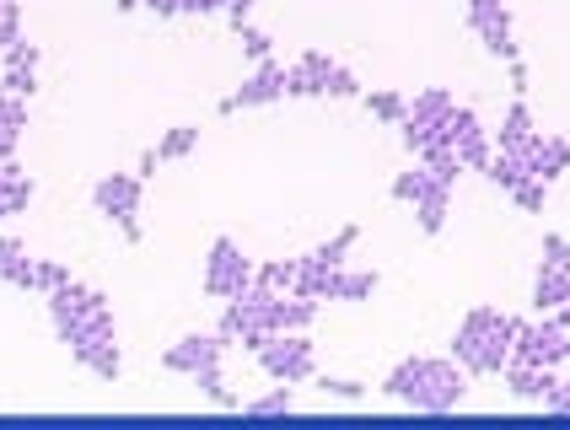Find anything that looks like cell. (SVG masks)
Wrapping results in <instances>:
<instances>
[{
	"label": "cell",
	"instance_id": "1",
	"mask_svg": "<svg viewBox=\"0 0 570 430\" xmlns=\"http://www.w3.org/2000/svg\"><path fill=\"white\" fill-rule=\"evenodd\" d=\"M382 393L399 403H414V409H425V414H446V409H458L463 403V367H452L442 355H404L399 367L382 377Z\"/></svg>",
	"mask_w": 570,
	"mask_h": 430
},
{
	"label": "cell",
	"instance_id": "2",
	"mask_svg": "<svg viewBox=\"0 0 570 430\" xmlns=\"http://www.w3.org/2000/svg\"><path fill=\"white\" fill-rule=\"evenodd\" d=\"M517 329H522V317H507L501 307H469V317L452 334V361L474 377H501L511 361V344H517Z\"/></svg>",
	"mask_w": 570,
	"mask_h": 430
},
{
	"label": "cell",
	"instance_id": "3",
	"mask_svg": "<svg viewBox=\"0 0 570 430\" xmlns=\"http://www.w3.org/2000/svg\"><path fill=\"white\" fill-rule=\"evenodd\" d=\"M285 92L291 97H361L355 70H345L340 60H328L323 49H307L285 65Z\"/></svg>",
	"mask_w": 570,
	"mask_h": 430
},
{
	"label": "cell",
	"instance_id": "4",
	"mask_svg": "<svg viewBox=\"0 0 570 430\" xmlns=\"http://www.w3.org/2000/svg\"><path fill=\"white\" fill-rule=\"evenodd\" d=\"M92 205L97 215H108L119 232H125L129 243H140V173H108V178H97L92 184Z\"/></svg>",
	"mask_w": 570,
	"mask_h": 430
},
{
	"label": "cell",
	"instance_id": "5",
	"mask_svg": "<svg viewBox=\"0 0 570 430\" xmlns=\"http://www.w3.org/2000/svg\"><path fill=\"white\" fill-rule=\"evenodd\" d=\"M248 285H254V258L232 243V237H216V243H210V258H205V291H210L216 302H232V296H243Z\"/></svg>",
	"mask_w": 570,
	"mask_h": 430
},
{
	"label": "cell",
	"instance_id": "6",
	"mask_svg": "<svg viewBox=\"0 0 570 430\" xmlns=\"http://www.w3.org/2000/svg\"><path fill=\"white\" fill-rule=\"evenodd\" d=\"M442 140L458 152L463 173H484V162L495 156V140L484 135V124H479V114L469 102H452V114L442 119Z\"/></svg>",
	"mask_w": 570,
	"mask_h": 430
},
{
	"label": "cell",
	"instance_id": "7",
	"mask_svg": "<svg viewBox=\"0 0 570 430\" xmlns=\"http://www.w3.org/2000/svg\"><path fill=\"white\" fill-rule=\"evenodd\" d=\"M254 355L275 382H307L317 371V355H313V344H307V334H269Z\"/></svg>",
	"mask_w": 570,
	"mask_h": 430
},
{
	"label": "cell",
	"instance_id": "8",
	"mask_svg": "<svg viewBox=\"0 0 570 430\" xmlns=\"http://www.w3.org/2000/svg\"><path fill=\"white\" fill-rule=\"evenodd\" d=\"M511 361L560 367V361H570V329H560V323H554V312H549L543 323H528V317H522V329H517V344H511Z\"/></svg>",
	"mask_w": 570,
	"mask_h": 430
},
{
	"label": "cell",
	"instance_id": "9",
	"mask_svg": "<svg viewBox=\"0 0 570 430\" xmlns=\"http://www.w3.org/2000/svg\"><path fill=\"white\" fill-rule=\"evenodd\" d=\"M285 97V65L281 60H258L254 76L237 87L232 97H222V114H237V108H258V102H275Z\"/></svg>",
	"mask_w": 570,
	"mask_h": 430
},
{
	"label": "cell",
	"instance_id": "10",
	"mask_svg": "<svg viewBox=\"0 0 570 430\" xmlns=\"http://www.w3.org/2000/svg\"><path fill=\"white\" fill-rule=\"evenodd\" d=\"M222 355H226L222 334H189V339H178V344L161 355V367L184 371V377H199L205 367H222Z\"/></svg>",
	"mask_w": 570,
	"mask_h": 430
},
{
	"label": "cell",
	"instance_id": "11",
	"mask_svg": "<svg viewBox=\"0 0 570 430\" xmlns=\"http://www.w3.org/2000/svg\"><path fill=\"white\" fill-rule=\"evenodd\" d=\"M517 156H522V167H528L539 184H554V178L570 167V135H543L539 129Z\"/></svg>",
	"mask_w": 570,
	"mask_h": 430
},
{
	"label": "cell",
	"instance_id": "12",
	"mask_svg": "<svg viewBox=\"0 0 570 430\" xmlns=\"http://www.w3.org/2000/svg\"><path fill=\"white\" fill-rule=\"evenodd\" d=\"M469 28L484 38V49H490L495 60H517V38H511L507 0H501V6H469Z\"/></svg>",
	"mask_w": 570,
	"mask_h": 430
},
{
	"label": "cell",
	"instance_id": "13",
	"mask_svg": "<svg viewBox=\"0 0 570 430\" xmlns=\"http://www.w3.org/2000/svg\"><path fill=\"white\" fill-rule=\"evenodd\" d=\"M313 317H317V302L313 296H302V291L269 296V329H275V334H302Z\"/></svg>",
	"mask_w": 570,
	"mask_h": 430
},
{
	"label": "cell",
	"instance_id": "14",
	"mask_svg": "<svg viewBox=\"0 0 570 430\" xmlns=\"http://www.w3.org/2000/svg\"><path fill=\"white\" fill-rule=\"evenodd\" d=\"M501 377L511 382V393H517V399H528V403H543L549 393H554V382H560L554 367H533V361H507Z\"/></svg>",
	"mask_w": 570,
	"mask_h": 430
},
{
	"label": "cell",
	"instance_id": "15",
	"mask_svg": "<svg viewBox=\"0 0 570 430\" xmlns=\"http://www.w3.org/2000/svg\"><path fill=\"white\" fill-rule=\"evenodd\" d=\"M533 135H539V124H533V114H528V102L517 97V102L507 108V119H501V129H495V146H501V152H522Z\"/></svg>",
	"mask_w": 570,
	"mask_h": 430
},
{
	"label": "cell",
	"instance_id": "16",
	"mask_svg": "<svg viewBox=\"0 0 570 430\" xmlns=\"http://www.w3.org/2000/svg\"><path fill=\"white\" fill-rule=\"evenodd\" d=\"M570 291V270L566 264H539V280H533V307L539 312H554L566 302Z\"/></svg>",
	"mask_w": 570,
	"mask_h": 430
},
{
	"label": "cell",
	"instance_id": "17",
	"mask_svg": "<svg viewBox=\"0 0 570 430\" xmlns=\"http://www.w3.org/2000/svg\"><path fill=\"white\" fill-rule=\"evenodd\" d=\"M32 258L22 243H11V237H0V280L6 285H22V291H32Z\"/></svg>",
	"mask_w": 570,
	"mask_h": 430
},
{
	"label": "cell",
	"instance_id": "18",
	"mask_svg": "<svg viewBox=\"0 0 570 430\" xmlns=\"http://www.w3.org/2000/svg\"><path fill=\"white\" fill-rule=\"evenodd\" d=\"M254 285L258 291H296L302 285V258H275V264H254Z\"/></svg>",
	"mask_w": 570,
	"mask_h": 430
},
{
	"label": "cell",
	"instance_id": "19",
	"mask_svg": "<svg viewBox=\"0 0 570 430\" xmlns=\"http://www.w3.org/2000/svg\"><path fill=\"white\" fill-rule=\"evenodd\" d=\"M355 237H361V226H340V232H334L328 243H317L313 253L302 258V264H317V270H340V264H345V253L355 247Z\"/></svg>",
	"mask_w": 570,
	"mask_h": 430
},
{
	"label": "cell",
	"instance_id": "20",
	"mask_svg": "<svg viewBox=\"0 0 570 430\" xmlns=\"http://www.w3.org/2000/svg\"><path fill=\"white\" fill-rule=\"evenodd\" d=\"M431 188H442V178H436V173H431L425 162H414L410 173H399V178H393V199H404V205H414V199H425ZM446 188H452V184H446Z\"/></svg>",
	"mask_w": 570,
	"mask_h": 430
},
{
	"label": "cell",
	"instance_id": "21",
	"mask_svg": "<svg viewBox=\"0 0 570 430\" xmlns=\"http://www.w3.org/2000/svg\"><path fill=\"white\" fill-rule=\"evenodd\" d=\"M484 178H490L495 188H507V194H511V188L522 184V178H533V173L522 167V156H517V152H501V146H495V156L484 162Z\"/></svg>",
	"mask_w": 570,
	"mask_h": 430
},
{
	"label": "cell",
	"instance_id": "22",
	"mask_svg": "<svg viewBox=\"0 0 570 430\" xmlns=\"http://www.w3.org/2000/svg\"><path fill=\"white\" fill-rule=\"evenodd\" d=\"M452 102H458V97L446 92V87H425V92L414 97L410 102V114H404V119H420V124H442L446 114H452Z\"/></svg>",
	"mask_w": 570,
	"mask_h": 430
},
{
	"label": "cell",
	"instance_id": "23",
	"mask_svg": "<svg viewBox=\"0 0 570 430\" xmlns=\"http://www.w3.org/2000/svg\"><path fill=\"white\" fill-rule=\"evenodd\" d=\"M446 211H452V188H431L425 199H414V215H420V232H442L446 226Z\"/></svg>",
	"mask_w": 570,
	"mask_h": 430
},
{
	"label": "cell",
	"instance_id": "24",
	"mask_svg": "<svg viewBox=\"0 0 570 430\" xmlns=\"http://www.w3.org/2000/svg\"><path fill=\"white\" fill-rule=\"evenodd\" d=\"M76 361H81V367L92 371V377H102V382H114V377H119V344H114V339H102V344H92V350H81Z\"/></svg>",
	"mask_w": 570,
	"mask_h": 430
},
{
	"label": "cell",
	"instance_id": "25",
	"mask_svg": "<svg viewBox=\"0 0 570 430\" xmlns=\"http://www.w3.org/2000/svg\"><path fill=\"white\" fill-rule=\"evenodd\" d=\"M194 146H199V129H194V124H178V129H167V135H161L157 156L161 162H178V156H189Z\"/></svg>",
	"mask_w": 570,
	"mask_h": 430
},
{
	"label": "cell",
	"instance_id": "26",
	"mask_svg": "<svg viewBox=\"0 0 570 430\" xmlns=\"http://www.w3.org/2000/svg\"><path fill=\"white\" fill-rule=\"evenodd\" d=\"M366 114H377L382 124H404V114H410V97H399V92H366Z\"/></svg>",
	"mask_w": 570,
	"mask_h": 430
},
{
	"label": "cell",
	"instance_id": "27",
	"mask_svg": "<svg viewBox=\"0 0 570 430\" xmlns=\"http://www.w3.org/2000/svg\"><path fill=\"white\" fill-rule=\"evenodd\" d=\"M65 280H76V275H70L65 264H55V258H38V264H32V291H43V296L60 291Z\"/></svg>",
	"mask_w": 570,
	"mask_h": 430
},
{
	"label": "cell",
	"instance_id": "28",
	"mask_svg": "<svg viewBox=\"0 0 570 430\" xmlns=\"http://www.w3.org/2000/svg\"><path fill=\"white\" fill-rule=\"evenodd\" d=\"M194 382H199V393H205V399H216V403H226V409H237V399L226 393V377H222V367H205V371H199V377H194Z\"/></svg>",
	"mask_w": 570,
	"mask_h": 430
},
{
	"label": "cell",
	"instance_id": "29",
	"mask_svg": "<svg viewBox=\"0 0 570 430\" xmlns=\"http://www.w3.org/2000/svg\"><path fill=\"white\" fill-rule=\"evenodd\" d=\"M291 382H285V388H275V393H264V399H254V403H243V409H248V414H291Z\"/></svg>",
	"mask_w": 570,
	"mask_h": 430
},
{
	"label": "cell",
	"instance_id": "30",
	"mask_svg": "<svg viewBox=\"0 0 570 430\" xmlns=\"http://www.w3.org/2000/svg\"><path fill=\"white\" fill-rule=\"evenodd\" d=\"M0 124L28 129V97H17V92H6V87H0Z\"/></svg>",
	"mask_w": 570,
	"mask_h": 430
},
{
	"label": "cell",
	"instance_id": "31",
	"mask_svg": "<svg viewBox=\"0 0 570 430\" xmlns=\"http://www.w3.org/2000/svg\"><path fill=\"white\" fill-rule=\"evenodd\" d=\"M17 38H22V0H6L0 6V49L17 43Z\"/></svg>",
	"mask_w": 570,
	"mask_h": 430
},
{
	"label": "cell",
	"instance_id": "32",
	"mask_svg": "<svg viewBox=\"0 0 570 430\" xmlns=\"http://www.w3.org/2000/svg\"><path fill=\"white\" fill-rule=\"evenodd\" d=\"M6 70H38V43H28V38L6 43Z\"/></svg>",
	"mask_w": 570,
	"mask_h": 430
},
{
	"label": "cell",
	"instance_id": "33",
	"mask_svg": "<svg viewBox=\"0 0 570 430\" xmlns=\"http://www.w3.org/2000/svg\"><path fill=\"white\" fill-rule=\"evenodd\" d=\"M543 194H549V184H539V178H522V184L511 188V199H517L522 211H533V215L543 211Z\"/></svg>",
	"mask_w": 570,
	"mask_h": 430
},
{
	"label": "cell",
	"instance_id": "34",
	"mask_svg": "<svg viewBox=\"0 0 570 430\" xmlns=\"http://www.w3.org/2000/svg\"><path fill=\"white\" fill-rule=\"evenodd\" d=\"M237 38H243V49H248V60H269V43H275L269 32H258V28H248V22H243V28H237Z\"/></svg>",
	"mask_w": 570,
	"mask_h": 430
},
{
	"label": "cell",
	"instance_id": "35",
	"mask_svg": "<svg viewBox=\"0 0 570 430\" xmlns=\"http://www.w3.org/2000/svg\"><path fill=\"white\" fill-rule=\"evenodd\" d=\"M0 87H6V92H17V97H32L38 92V70H6V76H0Z\"/></svg>",
	"mask_w": 570,
	"mask_h": 430
},
{
	"label": "cell",
	"instance_id": "36",
	"mask_svg": "<svg viewBox=\"0 0 570 430\" xmlns=\"http://www.w3.org/2000/svg\"><path fill=\"white\" fill-rule=\"evenodd\" d=\"M317 388H323L328 399H366V388H361V382H345V377H323Z\"/></svg>",
	"mask_w": 570,
	"mask_h": 430
},
{
	"label": "cell",
	"instance_id": "37",
	"mask_svg": "<svg viewBox=\"0 0 570 430\" xmlns=\"http://www.w3.org/2000/svg\"><path fill=\"white\" fill-rule=\"evenodd\" d=\"M543 264H566L570 270V243L560 232H543Z\"/></svg>",
	"mask_w": 570,
	"mask_h": 430
},
{
	"label": "cell",
	"instance_id": "38",
	"mask_svg": "<svg viewBox=\"0 0 570 430\" xmlns=\"http://www.w3.org/2000/svg\"><path fill=\"white\" fill-rule=\"evenodd\" d=\"M543 403H549L554 414H570V377H566V382H554V393H549Z\"/></svg>",
	"mask_w": 570,
	"mask_h": 430
},
{
	"label": "cell",
	"instance_id": "39",
	"mask_svg": "<svg viewBox=\"0 0 570 430\" xmlns=\"http://www.w3.org/2000/svg\"><path fill=\"white\" fill-rule=\"evenodd\" d=\"M507 65H511V92L528 97V65H522V55H517V60H507Z\"/></svg>",
	"mask_w": 570,
	"mask_h": 430
},
{
	"label": "cell",
	"instance_id": "40",
	"mask_svg": "<svg viewBox=\"0 0 570 430\" xmlns=\"http://www.w3.org/2000/svg\"><path fill=\"white\" fill-rule=\"evenodd\" d=\"M222 11L232 17V28H243V22H248V11H254V0H226Z\"/></svg>",
	"mask_w": 570,
	"mask_h": 430
},
{
	"label": "cell",
	"instance_id": "41",
	"mask_svg": "<svg viewBox=\"0 0 570 430\" xmlns=\"http://www.w3.org/2000/svg\"><path fill=\"white\" fill-rule=\"evenodd\" d=\"M17 140H22V129L0 124V162H11V152H17Z\"/></svg>",
	"mask_w": 570,
	"mask_h": 430
},
{
	"label": "cell",
	"instance_id": "42",
	"mask_svg": "<svg viewBox=\"0 0 570 430\" xmlns=\"http://www.w3.org/2000/svg\"><path fill=\"white\" fill-rule=\"evenodd\" d=\"M11 215V188H6V167H0V221Z\"/></svg>",
	"mask_w": 570,
	"mask_h": 430
},
{
	"label": "cell",
	"instance_id": "43",
	"mask_svg": "<svg viewBox=\"0 0 570 430\" xmlns=\"http://www.w3.org/2000/svg\"><path fill=\"white\" fill-rule=\"evenodd\" d=\"M157 167H161V156H157V152H146V156H140V178H151Z\"/></svg>",
	"mask_w": 570,
	"mask_h": 430
},
{
	"label": "cell",
	"instance_id": "44",
	"mask_svg": "<svg viewBox=\"0 0 570 430\" xmlns=\"http://www.w3.org/2000/svg\"><path fill=\"white\" fill-rule=\"evenodd\" d=\"M554 323H560V329H570V291H566V302L554 307Z\"/></svg>",
	"mask_w": 570,
	"mask_h": 430
},
{
	"label": "cell",
	"instance_id": "45",
	"mask_svg": "<svg viewBox=\"0 0 570 430\" xmlns=\"http://www.w3.org/2000/svg\"><path fill=\"white\" fill-rule=\"evenodd\" d=\"M463 6H501V0H463Z\"/></svg>",
	"mask_w": 570,
	"mask_h": 430
},
{
	"label": "cell",
	"instance_id": "46",
	"mask_svg": "<svg viewBox=\"0 0 570 430\" xmlns=\"http://www.w3.org/2000/svg\"><path fill=\"white\" fill-rule=\"evenodd\" d=\"M0 6H6V0H0Z\"/></svg>",
	"mask_w": 570,
	"mask_h": 430
}]
</instances>
